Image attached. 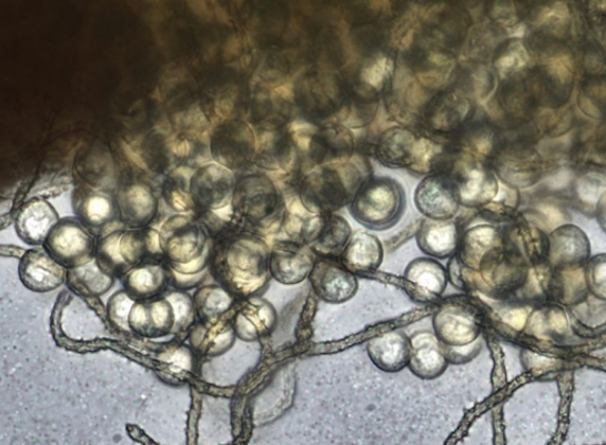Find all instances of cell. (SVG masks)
Returning <instances> with one entry per match:
<instances>
[{"instance_id": "obj_22", "label": "cell", "mask_w": 606, "mask_h": 445, "mask_svg": "<svg viewBox=\"0 0 606 445\" xmlns=\"http://www.w3.org/2000/svg\"><path fill=\"white\" fill-rule=\"evenodd\" d=\"M129 325L132 334L147 340H159L173 334L175 314L170 300L164 294L148 301H137Z\"/></svg>"}, {"instance_id": "obj_35", "label": "cell", "mask_w": 606, "mask_h": 445, "mask_svg": "<svg viewBox=\"0 0 606 445\" xmlns=\"http://www.w3.org/2000/svg\"><path fill=\"white\" fill-rule=\"evenodd\" d=\"M115 277L105 273L97 260L77 269L69 270L65 284L71 292L84 299H98L109 293L114 286Z\"/></svg>"}, {"instance_id": "obj_40", "label": "cell", "mask_w": 606, "mask_h": 445, "mask_svg": "<svg viewBox=\"0 0 606 445\" xmlns=\"http://www.w3.org/2000/svg\"><path fill=\"white\" fill-rule=\"evenodd\" d=\"M135 302L137 301L123 290L115 293L105 307L104 314L107 323L121 333L130 334L129 320Z\"/></svg>"}, {"instance_id": "obj_5", "label": "cell", "mask_w": 606, "mask_h": 445, "mask_svg": "<svg viewBox=\"0 0 606 445\" xmlns=\"http://www.w3.org/2000/svg\"><path fill=\"white\" fill-rule=\"evenodd\" d=\"M160 247L171 269L182 274L209 270L212 240L198 215H173L159 227Z\"/></svg>"}, {"instance_id": "obj_16", "label": "cell", "mask_w": 606, "mask_h": 445, "mask_svg": "<svg viewBox=\"0 0 606 445\" xmlns=\"http://www.w3.org/2000/svg\"><path fill=\"white\" fill-rule=\"evenodd\" d=\"M415 204L427 220H455L461 204L453 178L447 173L426 176L416 189Z\"/></svg>"}, {"instance_id": "obj_19", "label": "cell", "mask_w": 606, "mask_h": 445, "mask_svg": "<svg viewBox=\"0 0 606 445\" xmlns=\"http://www.w3.org/2000/svg\"><path fill=\"white\" fill-rule=\"evenodd\" d=\"M68 271L44 247L29 249L20 259L18 275L23 286L34 293L57 291L67 281Z\"/></svg>"}, {"instance_id": "obj_49", "label": "cell", "mask_w": 606, "mask_h": 445, "mask_svg": "<svg viewBox=\"0 0 606 445\" xmlns=\"http://www.w3.org/2000/svg\"><path fill=\"white\" fill-rule=\"evenodd\" d=\"M597 221L606 234V193L600 199L599 203L596 206Z\"/></svg>"}, {"instance_id": "obj_26", "label": "cell", "mask_w": 606, "mask_h": 445, "mask_svg": "<svg viewBox=\"0 0 606 445\" xmlns=\"http://www.w3.org/2000/svg\"><path fill=\"white\" fill-rule=\"evenodd\" d=\"M352 235L351 225L344 218L336 213H327L315 215L305 243L313 249L317 257L341 259Z\"/></svg>"}, {"instance_id": "obj_27", "label": "cell", "mask_w": 606, "mask_h": 445, "mask_svg": "<svg viewBox=\"0 0 606 445\" xmlns=\"http://www.w3.org/2000/svg\"><path fill=\"white\" fill-rule=\"evenodd\" d=\"M74 173L79 183L99 190L115 192L120 183L112 154L99 145L84 146L79 152Z\"/></svg>"}, {"instance_id": "obj_34", "label": "cell", "mask_w": 606, "mask_h": 445, "mask_svg": "<svg viewBox=\"0 0 606 445\" xmlns=\"http://www.w3.org/2000/svg\"><path fill=\"white\" fill-rule=\"evenodd\" d=\"M120 255L129 272L141 263L151 260H164L160 247L159 230L153 226L123 227L119 241Z\"/></svg>"}, {"instance_id": "obj_30", "label": "cell", "mask_w": 606, "mask_h": 445, "mask_svg": "<svg viewBox=\"0 0 606 445\" xmlns=\"http://www.w3.org/2000/svg\"><path fill=\"white\" fill-rule=\"evenodd\" d=\"M123 291L135 301H148L166 293L170 266L165 260H151L134 266L121 279Z\"/></svg>"}, {"instance_id": "obj_13", "label": "cell", "mask_w": 606, "mask_h": 445, "mask_svg": "<svg viewBox=\"0 0 606 445\" xmlns=\"http://www.w3.org/2000/svg\"><path fill=\"white\" fill-rule=\"evenodd\" d=\"M236 173L218 163H208L190 176V191L199 211L221 210L231 204Z\"/></svg>"}, {"instance_id": "obj_3", "label": "cell", "mask_w": 606, "mask_h": 445, "mask_svg": "<svg viewBox=\"0 0 606 445\" xmlns=\"http://www.w3.org/2000/svg\"><path fill=\"white\" fill-rule=\"evenodd\" d=\"M366 164L351 158L310 171L299 184L300 199L315 215H327L351 205L356 192L368 180Z\"/></svg>"}, {"instance_id": "obj_23", "label": "cell", "mask_w": 606, "mask_h": 445, "mask_svg": "<svg viewBox=\"0 0 606 445\" xmlns=\"http://www.w3.org/2000/svg\"><path fill=\"white\" fill-rule=\"evenodd\" d=\"M60 220L59 212L48 201L32 199L16 213V233L28 245L43 246Z\"/></svg>"}, {"instance_id": "obj_25", "label": "cell", "mask_w": 606, "mask_h": 445, "mask_svg": "<svg viewBox=\"0 0 606 445\" xmlns=\"http://www.w3.org/2000/svg\"><path fill=\"white\" fill-rule=\"evenodd\" d=\"M495 171L511 188H529L541 180L543 162L537 151L514 146L496 159Z\"/></svg>"}, {"instance_id": "obj_24", "label": "cell", "mask_w": 606, "mask_h": 445, "mask_svg": "<svg viewBox=\"0 0 606 445\" xmlns=\"http://www.w3.org/2000/svg\"><path fill=\"white\" fill-rule=\"evenodd\" d=\"M410 358L407 367L413 375L423 381L440 378L451 365L437 336L433 331H417L410 336Z\"/></svg>"}, {"instance_id": "obj_10", "label": "cell", "mask_w": 606, "mask_h": 445, "mask_svg": "<svg viewBox=\"0 0 606 445\" xmlns=\"http://www.w3.org/2000/svg\"><path fill=\"white\" fill-rule=\"evenodd\" d=\"M115 199L120 223L124 227H148L158 216L159 195L145 178L130 175L121 180L115 190Z\"/></svg>"}, {"instance_id": "obj_6", "label": "cell", "mask_w": 606, "mask_h": 445, "mask_svg": "<svg viewBox=\"0 0 606 445\" xmlns=\"http://www.w3.org/2000/svg\"><path fill=\"white\" fill-rule=\"evenodd\" d=\"M443 154L441 141L403 128L387 130L376 149L377 159L383 165L408 169L420 174L438 173Z\"/></svg>"}, {"instance_id": "obj_45", "label": "cell", "mask_w": 606, "mask_h": 445, "mask_svg": "<svg viewBox=\"0 0 606 445\" xmlns=\"http://www.w3.org/2000/svg\"><path fill=\"white\" fill-rule=\"evenodd\" d=\"M394 63L388 59H380L364 69V81L374 89H380L385 79L391 74Z\"/></svg>"}, {"instance_id": "obj_41", "label": "cell", "mask_w": 606, "mask_h": 445, "mask_svg": "<svg viewBox=\"0 0 606 445\" xmlns=\"http://www.w3.org/2000/svg\"><path fill=\"white\" fill-rule=\"evenodd\" d=\"M165 296L170 300L174 314L175 327L174 335H181L195 324L198 314H195L193 297L182 291L166 292Z\"/></svg>"}, {"instance_id": "obj_14", "label": "cell", "mask_w": 606, "mask_h": 445, "mask_svg": "<svg viewBox=\"0 0 606 445\" xmlns=\"http://www.w3.org/2000/svg\"><path fill=\"white\" fill-rule=\"evenodd\" d=\"M312 291L330 305H343L360 290V281L341 259L317 257L309 277Z\"/></svg>"}, {"instance_id": "obj_7", "label": "cell", "mask_w": 606, "mask_h": 445, "mask_svg": "<svg viewBox=\"0 0 606 445\" xmlns=\"http://www.w3.org/2000/svg\"><path fill=\"white\" fill-rule=\"evenodd\" d=\"M405 194L391 178L370 176L350 205L352 218L371 230H387L403 215Z\"/></svg>"}, {"instance_id": "obj_8", "label": "cell", "mask_w": 606, "mask_h": 445, "mask_svg": "<svg viewBox=\"0 0 606 445\" xmlns=\"http://www.w3.org/2000/svg\"><path fill=\"white\" fill-rule=\"evenodd\" d=\"M209 148L213 163L243 173L255 164L257 136L246 121L226 118L210 132Z\"/></svg>"}, {"instance_id": "obj_12", "label": "cell", "mask_w": 606, "mask_h": 445, "mask_svg": "<svg viewBox=\"0 0 606 445\" xmlns=\"http://www.w3.org/2000/svg\"><path fill=\"white\" fill-rule=\"evenodd\" d=\"M450 175L453 178L459 204L479 210L492 203L501 190L496 175L483 163L463 155Z\"/></svg>"}, {"instance_id": "obj_11", "label": "cell", "mask_w": 606, "mask_h": 445, "mask_svg": "<svg viewBox=\"0 0 606 445\" xmlns=\"http://www.w3.org/2000/svg\"><path fill=\"white\" fill-rule=\"evenodd\" d=\"M71 205H73L74 216L98 239L115 230L117 224L122 225L114 191L99 190L78 183L71 194Z\"/></svg>"}, {"instance_id": "obj_18", "label": "cell", "mask_w": 606, "mask_h": 445, "mask_svg": "<svg viewBox=\"0 0 606 445\" xmlns=\"http://www.w3.org/2000/svg\"><path fill=\"white\" fill-rule=\"evenodd\" d=\"M589 239L573 224H564L552 231L547 241V260L551 269L560 271L578 270L592 257Z\"/></svg>"}, {"instance_id": "obj_42", "label": "cell", "mask_w": 606, "mask_h": 445, "mask_svg": "<svg viewBox=\"0 0 606 445\" xmlns=\"http://www.w3.org/2000/svg\"><path fill=\"white\" fill-rule=\"evenodd\" d=\"M529 62L528 53L519 41L511 42L495 61L497 74L507 79L519 73Z\"/></svg>"}, {"instance_id": "obj_1", "label": "cell", "mask_w": 606, "mask_h": 445, "mask_svg": "<svg viewBox=\"0 0 606 445\" xmlns=\"http://www.w3.org/2000/svg\"><path fill=\"white\" fill-rule=\"evenodd\" d=\"M271 244L244 229L212 241L209 271L238 300L262 296L270 287Z\"/></svg>"}, {"instance_id": "obj_4", "label": "cell", "mask_w": 606, "mask_h": 445, "mask_svg": "<svg viewBox=\"0 0 606 445\" xmlns=\"http://www.w3.org/2000/svg\"><path fill=\"white\" fill-rule=\"evenodd\" d=\"M483 327V314L466 296L440 302L433 315V332L451 364H465L476 357Z\"/></svg>"}, {"instance_id": "obj_21", "label": "cell", "mask_w": 606, "mask_h": 445, "mask_svg": "<svg viewBox=\"0 0 606 445\" xmlns=\"http://www.w3.org/2000/svg\"><path fill=\"white\" fill-rule=\"evenodd\" d=\"M233 324L241 341L255 343L274 332L277 312L262 296L239 300L233 311Z\"/></svg>"}, {"instance_id": "obj_17", "label": "cell", "mask_w": 606, "mask_h": 445, "mask_svg": "<svg viewBox=\"0 0 606 445\" xmlns=\"http://www.w3.org/2000/svg\"><path fill=\"white\" fill-rule=\"evenodd\" d=\"M141 144L142 164L149 172L164 176L186 162L191 151L190 140L182 134L151 132Z\"/></svg>"}, {"instance_id": "obj_33", "label": "cell", "mask_w": 606, "mask_h": 445, "mask_svg": "<svg viewBox=\"0 0 606 445\" xmlns=\"http://www.w3.org/2000/svg\"><path fill=\"white\" fill-rule=\"evenodd\" d=\"M341 260L356 276L377 272L384 260L383 243L367 231H355Z\"/></svg>"}, {"instance_id": "obj_32", "label": "cell", "mask_w": 606, "mask_h": 445, "mask_svg": "<svg viewBox=\"0 0 606 445\" xmlns=\"http://www.w3.org/2000/svg\"><path fill=\"white\" fill-rule=\"evenodd\" d=\"M410 336L403 331H387L371 337L366 351L374 366L386 373H396L407 367Z\"/></svg>"}, {"instance_id": "obj_28", "label": "cell", "mask_w": 606, "mask_h": 445, "mask_svg": "<svg viewBox=\"0 0 606 445\" xmlns=\"http://www.w3.org/2000/svg\"><path fill=\"white\" fill-rule=\"evenodd\" d=\"M236 337L233 312L209 322L198 320L189 331L192 351L210 358L228 352L233 347Z\"/></svg>"}, {"instance_id": "obj_31", "label": "cell", "mask_w": 606, "mask_h": 445, "mask_svg": "<svg viewBox=\"0 0 606 445\" xmlns=\"http://www.w3.org/2000/svg\"><path fill=\"white\" fill-rule=\"evenodd\" d=\"M458 222L421 220L416 230V240L421 251L432 259L453 257L461 241Z\"/></svg>"}, {"instance_id": "obj_2", "label": "cell", "mask_w": 606, "mask_h": 445, "mask_svg": "<svg viewBox=\"0 0 606 445\" xmlns=\"http://www.w3.org/2000/svg\"><path fill=\"white\" fill-rule=\"evenodd\" d=\"M231 208L242 229L266 239L280 234L286 201L269 173L245 171L236 176Z\"/></svg>"}, {"instance_id": "obj_38", "label": "cell", "mask_w": 606, "mask_h": 445, "mask_svg": "<svg viewBox=\"0 0 606 445\" xmlns=\"http://www.w3.org/2000/svg\"><path fill=\"white\" fill-rule=\"evenodd\" d=\"M122 227H118L111 233L98 239L95 260L101 269L113 277H122L129 273L127 264H124L120 251L119 241L122 233Z\"/></svg>"}, {"instance_id": "obj_46", "label": "cell", "mask_w": 606, "mask_h": 445, "mask_svg": "<svg viewBox=\"0 0 606 445\" xmlns=\"http://www.w3.org/2000/svg\"><path fill=\"white\" fill-rule=\"evenodd\" d=\"M496 11H494V18L496 22L504 26H515L518 23V18H516L515 11L513 10V4H496Z\"/></svg>"}, {"instance_id": "obj_36", "label": "cell", "mask_w": 606, "mask_h": 445, "mask_svg": "<svg viewBox=\"0 0 606 445\" xmlns=\"http://www.w3.org/2000/svg\"><path fill=\"white\" fill-rule=\"evenodd\" d=\"M238 299L219 284L202 286L193 296L195 314L200 322H209L233 312Z\"/></svg>"}, {"instance_id": "obj_20", "label": "cell", "mask_w": 606, "mask_h": 445, "mask_svg": "<svg viewBox=\"0 0 606 445\" xmlns=\"http://www.w3.org/2000/svg\"><path fill=\"white\" fill-rule=\"evenodd\" d=\"M403 283L410 297L427 304L442 297L450 284V274L435 259L420 257L406 266Z\"/></svg>"}, {"instance_id": "obj_37", "label": "cell", "mask_w": 606, "mask_h": 445, "mask_svg": "<svg viewBox=\"0 0 606 445\" xmlns=\"http://www.w3.org/2000/svg\"><path fill=\"white\" fill-rule=\"evenodd\" d=\"M162 199L165 204L176 213V215H195V206L190 191V176L180 171H174L164 176L162 188H160Z\"/></svg>"}, {"instance_id": "obj_48", "label": "cell", "mask_w": 606, "mask_h": 445, "mask_svg": "<svg viewBox=\"0 0 606 445\" xmlns=\"http://www.w3.org/2000/svg\"><path fill=\"white\" fill-rule=\"evenodd\" d=\"M548 325L558 333H564L567 330V318L565 313L559 309H554L548 313Z\"/></svg>"}, {"instance_id": "obj_29", "label": "cell", "mask_w": 606, "mask_h": 445, "mask_svg": "<svg viewBox=\"0 0 606 445\" xmlns=\"http://www.w3.org/2000/svg\"><path fill=\"white\" fill-rule=\"evenodd\" d=\"M353 138L342 127H330L323 130L314 129L309 149L305 153L306 163H312L311 170L346 162L353 154Z\"/></svg>"}, {"instance_id": "obj_44", "label": "cell", "mask_w": 606, "mask_h": 445, "mask_svg": "<svg viewBox=\"0 0 606 445\" xmlns=\"http://www.w3.org/2000/svg\"><path fill=\"white\" fill-rule=\"evenodd\" d=\"M587 289L597 299L606 301V254L592 257L584 265Z\"/></svg>"}, {"instance_id": "obj_43", "label": "cell", "mask_w": 606, "mask_h": 445, "mask_svg": "<svg viewBox=\"0 0 606 445\" xmlns=\"http://www.w3.org/2000/svg\"><path fill=\"white\" fill-rule=\"evenodd\" d=\"M577 198L586 205L597 206L606 193V175L602 172H587L576 183Z\"/></svg>"}, {"instance_id": "obj_47", "label": "cell", "mask_w": 606, "mask_h": 445, "mask_svg": "<svg viewBox=\"0 0 606 445\" xmlns=\"http://www.w3.org/2000/svg\"><path fill=\"white\" fill-rule=\"evenodd\" d=\"M527 313L524 310H513L503 315L504 322L516 331H522L527 323Z\"/></svg>"}, {"instance_id": "obj_9", "label": "cell", "mask_w": 606, "mask_h": 445, "mask_svg": "<svg viewBox=\"0 0 606 445\" xmlns=\"http://www.w3.org/2000/svg\"><path fill=\"white\" fill-rule=\"evenodd\" d=\"M97 244L98 236L74 216L61 219L42 247L69 271L94 260Z\"/></svg>"}, {"instance_id": "obj_15", "label": "cell", "mask_w": 606, "mask_h": 445, "mask_svg": "<svg viewBox=\"0 0 606 445\" xmlns=\"http://www.w3.org/2000/svg\"><path fill=\"white\" fill-rule=\"evenodd\" d=\"M316 260L317 255L307 244L274 240L271 245V275L284 286H295L309 280Z\"/></svg>"}, {"instance_id": "obj_39", "label": "cell", "mask_w": 606, "mask_h": 445, "mask_svg": "<svg viewBox=\"0 0 606 445\" xmlns=\"http://www.w3.org/2000/svg\"><path fill=\"white\" fill-rule=\"evenodd\" d=\"M589 292L587 289L584 266L578 270L558 272V294L562 302L568 306L579 304Z\"/></svg>"}]
</instances>
